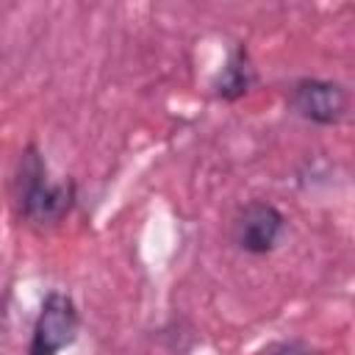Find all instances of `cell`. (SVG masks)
Wrapping results in <instances>:
<instances>
[{"mask_svg":"<svg viewBox=\"0 0 355 355\" xmlns=\"http://www.w3.org/2000/svg\"><path fill=\"white\" fill-rule=\"evenodd\" d=\"M75 183H53L47 164L36 147H28L17 169V205L19 216L31 225H58L75 205Z\"/></svg>","mask_w":355,"mask_h":355,"instance_id":"6da1fadb","label":"cell"},{"mask_svg":"<svg viewBox=\"0 0 355 355\" xmlns=\"http://www.w3.org/2000/svg\"><path fill=\"white\" fill-rule=\"evenodd\" d=\"M252 83H255V67H252L247 50L239 44V47H233L225 67L219 69V75L214 80V92H216V97L233 103V100H241L252 89Z\"/></svg>","mask_w":355,"mask_h":355,"instance_id":"5b68a950","label":"cell"},{"mask_svg":"<svg viewBox=\"0 0 355 355\" xmlns=\"http://www.w3.org/2000/svg\"><path fill=\"white\" fill-rule=\"evenodd\" d=\"M291 108L313 125H338L347 116L349 94L336 80L302 78L291 86Z\"/></svg>","mask_w":355,"mask_h":355,"instance_id":"277c9868","label":"cell"},{"mask_svg":"<svg viewBox=\"0 0 355 355\" xmlns=\"http://www.w3.org/2000/svg\"><path fill=\"white\" fill-rule=\"evenodd\" d=\"M269 355H313L302 341H283V344H277Z\"/></svg>","mask_w":355,"mask_h":355,"instance_id":"8992f818","label":"cell"},{"mask_svg":"<svg viewBox=\"0 0 355 355\" xmlns=\"http://www.w3.org/2000/svg\"><path fill=\"white\" fill-rule=\"evenodd\" d=\"M286 233V216L277 205L266 200H252L247 202L236 222H233V241L239 250L250 255H266L272 252Z\"/></svg>","mask_w":355,"mask_h":355,"instance_id":"3957f363","label":"cell"},{"mask_svg":"<svg viewBox=\"0 0 355 355\" xmlns=\"http://www.w3.org/2000/svg\"><path fill=\"white\" fill-rule=\"evenodd\" d=\"M78 330H80V316L72 297L61 291H50L36 316L28 355H58L64 347H69L78 338Z\"/></svg>","mask_w":355,"mask_h":355,"instance_id":"7a4b0ae2","label":"cell"}]
</instances>
